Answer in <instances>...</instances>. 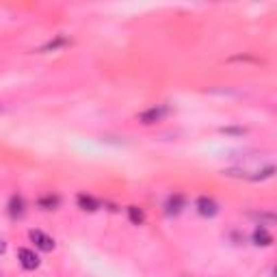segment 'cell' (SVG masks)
Masks as SVG:
<instances>
[{"label": "cell", "mask_w": 277, "mask_h": 277, "mask_svg": "<svg viewBox=\"0 0 277 277\" xmlns=\"http://www.w3.org/2000/svg\"><path fill=\"white\" fill-rule=\"evenodd\" d=\"M165 115H167V108L165 106H150V108H145L143 113H139V122L145 123V126H152V123L162 122Z\"/></svg>", "instance_id": "1"}, {"label": "cell", "mask_w": 277, "mask_h": 277, "mask_svg": "<svg viewBox=\"0 0 277 277\" xmlns=\"http://www.w3.org/2000/svg\"><path fill=\"white\" fill-rule=\"evenodd\" d=\"M195 206H197V213L202 216H208V219H210V216H216V213H219V204H216L213 197H208V195L197 197Z\"/></svg>", "instance_id": "2"}, {"label": "cell", "mask_w": 277, "mask_h": 277, "mask_svg": "<svg viewBox=\"0 0 277 277\" xmlns=\"http://www.w3.org/2000/svg\"><path fill=\"white\" fill-rule=\"evenodd\" d=\"M18 260H20V264L26 271H32V269L39 267V256H37L32 249H26V247L18 249Z\"/></svg>", "instance_id": "3"}, {"label": "cell", "mask_w": 277, "mask_h": 277, "mask_svg": "<svg viewBox=\"0 0 277 277\" xmlns=\"http://www.w3.org/2000/svg\"><path fill=\"white\" fill-rule=\"evenodd\" d=\"M29 236H31V241L35 243V247L41 249V251H52L54 249V241L48 234H43L41 230H31Z\"/></svg>", "instance_id": "4"}, {"label": "cell", "mask_w": 277, "mask_h": 277, "mask_svg": "<svg viewBox=\"0 0 277 277\" xmlns=\"http://www.w3.org/2000/svg\"><path fill=\"white\" fill-rule=\"evenodd\" d=\"M76 202H78V208L85 210V213H95V210L100 208V202H97L95 197H91V195H87V193H80L78 197H76Z\"/></svg>", "instance_id": "5"}, {"label": "cell", "mask_w": 277, "mask_h": 277, "mask_svg": "<svg viewBox=\"0 0 277 277\" xmlns=\"http://www.w3.org/2000/svg\"><path fill=\"white\" fill-rule=\"evenodd\" d=\"M24 199H22V195H11L9 199V215L13 216V219H20V216H24Z\"/></svg>", "instance_id": "6"}, {"label": "cell", "mask_w": 277, "mask_h": 277, "mask_svg": "<svg viewBox=\"0 0 277 277\" xmlns=\"http://www.w3.org/2000/svg\"><path fill=\"white\" fill-rule=\"evenodd\" d=\"M253 243H256L258 247H271L273 245V236H271L264 227H258V230L253 232Z\"/></svg>", "instance_id": "7"}, {"label": "cell", "mask_w": 277, "mask_h": 277, "mask_svg": "<svg viewBox=\"0 0 277 277\" xmlns=\"http://www.w3.org/2000/svg\"><path fill=\"white\" fill-rule=\"evenodd\" d=\"M184 206V197L182 195H171L169 202H167V213L169 215H178Z\"/></svg>", "instance_id": "8"}, {"label": "cell", "mask_w": 277, "mask_h": 277, "mask_svg": "<svg viewBox=\"0 0 277 277\" xmlns=\"http://www.w3.org/2000/svg\"><path fill=\"white\" fill-rule=\"evenodd\" d=\"M128 219H130V223L132 225H143L145 215H143V210L141 208H137V206H128Z\"/></svg>", "instance_id": "9"}, {"label": "cell", "mask_w": 277, "mask_h": 277, "mask_svg": "<svg viewBox=\"0 0 277 277\" xmlns=\"http://www.w3.org/2000/svg\"><path fill=\"white\" fill-rule=\"evenodd\" d=\"M59 206V197L57 195H46V197L39 199V208L43 210H54Z\"/></svg>", "instance_id": "10"}, {"label": "cell", "mask_w": 277, "mask_h": 277, "mask_svg": "<svg viewBox=\"0 0 277 277\" xmlns=\"http://www.w3.org/2000/svg\"><path fill=\"white\" fill-rule=\"evenodd\" d=\"M219 132H221V134H230V137H245V134H247V128H238V126H227V128H221Z\"/></svg>", "instance_id": "11"}, {"label": "cell", "mask_w": 277, "mask_h": 277, "mask_svg": "<svg viewBox=\"0 0 277 277\" xmlns=\"http://www.w3.org/2000/svg\"><path fill=\"white\" fill-rule=\"evenodd\" d=\"M61 46H65V39H54V41H50V43H46V46L41 48L43 52H48V50H57V48H61Z\"/></svg>", "instance_id": "12"}, {"label": "cell", "mask_w": 277, "mask_h": 277, "mask_svg": "<svg viewBox=\"0 0 277 277\" xmlns=\"http://www.w3.org/2000/svg\"><path fill=\"white\" fill-rule=\"evenodd\" d=\"M4 249H7V243H4L2 238H0V253H4Z\"/></svg>", "instance_id": "13"}]
</instances>
